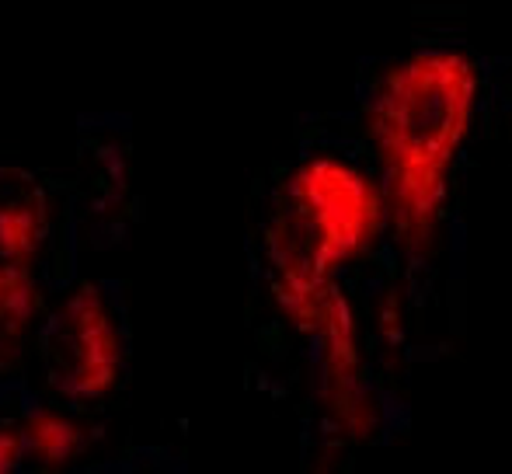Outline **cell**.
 I'll return each instance as SVG.
<instances>
[{
	"label": "cell",
	"mask_w": 512,
	"mask_h": 474,
	"mask_svg": "<svg viewBox=\"0 0 512 474\" xmlns=\"http://www.w3.org/2000/svg\"><path fill=\"white\" fill-rule=\"evenodd\" d=\"M84 450V429L56 408L0 422V474H63Z\"/></svg>",
	"instance_id": "277c9868"
},
{
	"label": "cell",
	"mask_w": 512,
	"mask_h": 474,
	"mask_svg": "<svg viewBox=\"0 0 512 474\" xmlns=\"http://www.w3.org/2000/svg\"><path fill=\"white\" fill-rule=\"evenodd\" d=\"M39 290L28 265H14L0 258V370L14 359L35 318Z\"/></svg>",
	"instance_id": "8992f818"
},
{
	"label": "cell",
	"mask_w": 512,
	"mask_h": 474,
	"mask_svg": "<svg viewBox=\"0 0 512 474\" xmlns=\"http://www.w3.org/2000/svg\"><path fill=\"white\" fill-rule=\"evenodd\" d=\"M478 63L453 46L401 56L377 88L370 122L387 199L405 241L422 244L443 210L450 171L478 109Z\"/></svg>",
	"instance_id": "7a4b0ae2"
},
{
	"label": "cell",
	"mask_w": 512,
	"mask_h": 474,
	"mask_svg": "<svg viewBox=\"0 0 512 474\" xmlns=\"http://www.w3.org/2000/svg\"><path fill=\"white\" fill-rule=\"evenodd\" d=\"M42 366L67 401H98L119 384L122 332L95 283H81L53 307L42 328Z\"/></svg>",
	"instance_id": "3957f363"
},
{
	"label": "cell",
	"mask_w": 512,
	"mask_h": 474,
	"mask_svg": "<svg viewBox=\"0 0 512 474\" xmlns=\"http://www.w3.org/2000/svg\"><path fill=\"white\" fill-rule=\"evenodd\" d=\"M49 231V192L21 164H0V255L28 265Z\"/></svg>",
	"instance_id": "5b68a950"
},
{
	"label": "cell",
	"mask_w": 512,
	"mask_h": 474,
	"mask_svg": "<svg viewBox=\"0 0 512 474\" xmlns=\"http://www.w3.org/2000/svg\"><path fill=\"white\" fill-rule=\"evenodd\" d=\"M384 220L380 185L335 154L300 161L286 175L265 227L272 290L300 328L324 342L331 377H356V342L335 272L370 244Z\"/></svg>",
	"instance_id": "6da1fadb"
}]
</instances>
